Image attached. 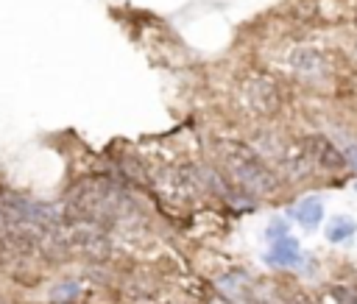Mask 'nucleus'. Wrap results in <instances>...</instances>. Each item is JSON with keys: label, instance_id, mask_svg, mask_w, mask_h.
Listing matches in <instances>:
<instances>
[{"label": "nucleus", "instance_id": "obj_1", "mask_svg": "<svg viewBox=\"0 0 357 304\" xmlns=\"http://www.w3.org/2000/svg\"><path fill=\"white\" fill-rule=\"evenodd\" d=\"M218 157H221V165H224L226 176L240 190H246L249 196H265V193H274L279 187L276 174L265 165V160L251 145L235 142V140H221L218 142Z\"/></svg>", "mask_w": 357, "mask_h": 304}, {"label": "nucleus", "instance_id": "obj_2", "mask_svg": "<svg viewBox=\"0 0 357 304\" xmlns=\"http://www.w3.org/2000/svg\"><path fill=\"white\" fill-rule=\"evenodd\" d=\"M243 101H246L249 112H254L260 117L276 115L279 112V103H282L276 81L271 76H263V73H254V76L246 78V84H243Z\"/></svg>", "mask_w": 357, "mask_h": 304}, {"label": "nucleus", "instance_id": "obj_3", "mask_svg": "<svg viewBox=\"0 0 357 304\" xmlns=\"http://www.w3.org/2000/svg\"><path fill=\"white\" fill-rule=\"evenodd\" d=\"M315 165V157H313V145L310 140H290V145L285 148L282 160L276 162V171L290 179V182H299V179H307L313 174Z\"/></svg>", "mask_w": 357, "mask_h": 304}, {"label": "nucleus", "instance_id": "obj_4", "mask_svg": "<svg viewBox=\"0 0 357 304\" xmlns=\"http://www.w3.org/2000/svg\"><path fill=\"white\" fill-rule=\"evenodd\" d=\"M288 65L290 70H296L299 76H307V78H321L326 73V62L318 51L313 48H296L288 53Z\"/></svg>", "mask_w": 357, "mask_h": 304}, {"label": "nucleus", "instance_id": "obj_5", "mask_svg": "<svg viewBox=\"0 0 357 304\" xmlns=\"http://www.w3.org/2000/svg\"><path fill=\"white\" fill-rule=\"evenodd\" d=\"M310 145H313V157H315L318 168H324V171H343L349 165L346 154L340 148H335L326 137H310Z\"/></svg>", "mask_w": 357, "mask_h": 304}, {"label": "nucleus", "instance_id": "obj_6", "mask_svg": "<svg viewBox=\"0 0 357 304\" xmlns=\"http://www.w3.org/2000/svg\"><path fill=\"white\" fill-rule=\"evenodd\" d=\"M299 260H301V246H299V240L290 237V235L274 240L271 251L265 254V262H268V265H285V268H290V265H299Z\"/></svg>", "mask_w": 357, "mask_h": 304}, {"label": "nucleus", "instance_id": "obj_7", "mask_svg": "<svg viewBox=\"0 0 357 304\" xmlns=\"http://www.w3.org/2000/svg\"><path fill=\"white\" fill-rule=\"evenodd\" d=\"M293 218H296L307 232L318 229V223L324 221V204H321V199H318V196H313V199L301 201V204H299V210L293 212Z\"/></svg>", "mask_w": 357, "mask_h": 304}, {"label": "nucleus", "instance_id": "obj_8", "mask_svg": "<svg viewBox=\"0 0 357 304\" xmlns=\"http://www.w3.org/2000/svg\"><path fill=\"white\" fill-rule=\"evenodd\" d=\"M354 232H357V223H354L351 218H346V215H338V218H332L329 226H326V240H329V243H343V240H349Z\"/></svg>", "mask_w": 357, "mask_h": 304}, {"label": "nucleus", "instance_id": "obj_9", "mask_svg": "<svg viewBox=\"0 0 357 304\" xmlns=\"http://www.w3.org/2000/svg\"><path fill=\"white\" fill-rule=\"evenodd\" d=\"M246 285H249V273H243V271H229L218 279V290L229 298H238L246 290Z\"/></svg>", "mask_w": 357, "mask_h": 304}, {"label": "nucleus", "instance_id": "obj_10", "mask_svg": "<svg viewBox=\"0 0 357 304\" xmlns=\"http://www.w3.org/2000/svg\"><path fill=\"white\" fill-rule=\"evenodd\" d=\"M78 293H81V285L78 282H62V285H56L51 290V298L59 301V304H70L73 298H78Z\"/></svg>", "mask_w": 357, "mask_h": 304}, {"label": "nucleus", "instance_id": "obj_11", "mask_svg": "<svg viewBox=\"0 0 357 304\" xmlns=\"http://www.w3.org/2000/svg\"><path fill=\"white\" fill-rule=\"evenodd\" d=\"M288 235V221H274L271 226H268V237L271 240H279V237H285Z\"/></svg>", "mask_w": 357, "mask_h": 304}, {"label": "nucleus", "instance_id": "obj_12", "mask_svg": "<svg viewBox=\"0 0 357 304\" xmlns=\"http://www.w3.org/2000/svg\"><path fill=\"white\" fill-rule=\"evenodd\" d=\"M332 296H335L340 304H357V293H351V290H346V287H335Z\"/></svg>", "mask_w": 357, "mask_h": 304}, {"label": "nucleus", "instance_id": "obj_13", "mask_svg": "<svg viewBox=\"0 0 357 304\" xmlns=\"http://www.w3.org/2000/svg\"><path fill=\"white\" fill-rule=\"evenodd\" d=\"M346 160H349V162H351V165L357 168V145H351V148L346 151Z\"/></svg>", "mask_w": 357, "mask_h": 304}, {"label": "nucleus", "instance_id": "obj_14", "mask_svg": "<svg viewBox=\"0 0 357 304\" xmlns=\"http://www.w3.org/2000/svg\"><path fill=\"white\" fill-rule=\"evenodd\" d=\"M354 190H357V185H354Z\"/></svg>", "mask_w": 357, "mask_h": 304}]
</instances>
